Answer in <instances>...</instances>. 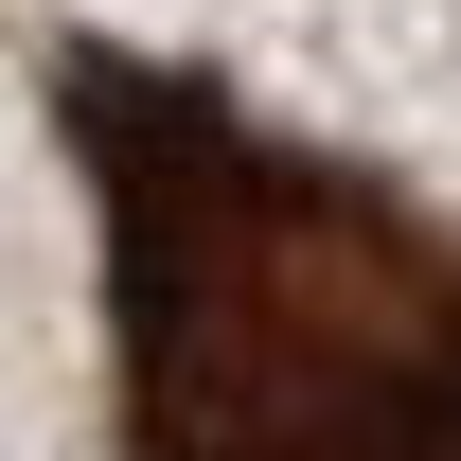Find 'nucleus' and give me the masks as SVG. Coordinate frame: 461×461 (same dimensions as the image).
I'll return each mask as SVG.
<instances>
[{"mask_svg": "<svg viewBox=\"0 0 461 461\" xmlns=\"http://www.w3.org/2000/svg\"><path fill=\"white\" fill-rule=\"evenodd\" d=\"M107 177L124 461H461V230L195 71L71 54Z\"/></svg>", "mask_w": 461, "mask_h": 461, "instance_id": "1", "label": "nucleus"}]
</instances>
